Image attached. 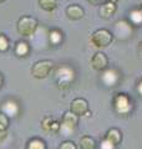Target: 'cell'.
<instances>
[{
    "label": "cell",
    "instance_id": "1",
    "mask_svg": "<svg viewBox=\"0 0 142 149\" xmlns=\"http://www.w3.org/2000/svg\"><path fill=\"white\" fill-rule=\"evenodd\" d=\"M37 27H39V22H37V20L35 17L29 16V15L21 16L18 20V24H16L18 32L24 37L34 36L36 30H37Z\"/></svg>",
    "mask_w": 142,
    "mask_h": 149
},
{
    "label": "cell",
    "instance_id": "2",
    "mask_svg": "<svg viewBox=\"0 0 142 149\" xmlns=\"http://www.w3.org/2000/svg\"><path fill=\"white\" fill-rule=\"evenodd\" d=\"M55 80L60 88H69L75 80V71L69 65H61L55 71Z\"/></svg>",
    "mask_w": 142,
    "mask_h": 149
},
{
    "label": "cell",
    "instance_id": "3",
    "mask_svg": "<svg viewBox=\"0 0 142 149\" xmlns=\"http://www.w3.org/2000/svg\"><path fill=\"white\" fill-rule=\"evenodd\" d=\"M53 67H54L53 61H50V60H41V61H36L32 65L30 73L32 77L37 78V80H41V78H45L49 76Z\"/></svg>",
    "mask_w": 142,
    "mask_h": 149
},
{
    "label": "cell",
    "instance_id": "4",
    "mask_svg": "<svg viewBox=\"0 0 142 149\" xmlns=\"http://www.w3.org/2000/svg\"><path fill=\"white\" fill-rule=\"evenodd\" d=\"M77 122H79V117L76 114H74L71 111L65 112L64 117H63V122L60 124L59 132L63 134V136H71V134L74 133L75 128H76Z\"/></svg>",
    "mask_w": 142,
    "mask_h": 149
},
{
    "label": "cell",
    "instance_id": "5",
    "mask_svg": "<svg viewBox=\"0 0 142 149\" xmlns=\"http://www.w3.org/2000/svg\"><path fill=\"white\" fill-rule=\"evenodd\" d=\"M111 40H112L111 32L105 30V29L95 31L91 35V44L95 46V47H98V49L108 46L111 42Z\"/></svg>",
    "mask_w": 142,
    "mask_h": 149
},
{
    "label": "cell",
    "instance_id": "6",
    "mask_svg": "<svg viewBox=\"0 0 142 149\" xmlns=\"http://www.w3.org/2000/svg\"><path fill=\"white\" fill-rule=\"evenodd\" d=\"M113 106H115V111L118 114H129L132 111V102L130 101V98L124 93H120L115 97L113 100Z\"/></svg>",
    "mask_w": 142,
    "mask_h": 149
},
{
    "label": "cell",
    "instance_id": "7",
    "mask_svg": "<svg viewBox=\"0 0 142 149\" xmlns=\"http://www.w3.org/2000/svg\"><path fill=\"white\" fill-rule=\"evenodd\" d=\"M70 111L74 114L79 116H85L89 112V103L84 98H75L70 104Z\"/></svg>",
    "mask_w": 142,
    "mask_h": 149
},
{
    "label": "cell",
    "instance_id": "8",
    "mask_svg": "<svg viewBox=\"0 0 142 149\" xmlns=\"http://www.w3.org/2000/svg\"><path fill=\"white\" fill-rule=\"evenodd\" d=\"M1 112L4 114H6L9 118H14L16 117L20 112V106H19L15 101L13 100H8L1 104Z\"/></svg>",
    "mask_w": 142,
    "mask_h": 149
},
{
    "label": "cell",
    "instance_id": "9",
    "mask_svg": "<svg viewBox=\"0 0 142 149\" xmlns=\"http://www.w3.org/2000/svg\"><path fill=\"white\" fill-rule=\"evenodd\" d=\"M115 35L117 39L120 40H126L132 35V29L131 25H129L126 21H118L115 26Z\"/></svg>",
    "mask_w": 142,
    "mask_h": 149
},
{
    "label": "cell",
    "instance_id": "10",
    "mask_svg": "<svg viewBox=\"0 0 142 149\" xmlns=\"http://www.w3.org/2000/svg\"><path fill=\"white\" fill-rule=\"evenodd\" d=\"M91 65L95 70L97 71H101V70H105L107 66V57L105 54L102 52H97L93 55V57L91 58Z\"/></svg>",
    "mask_w": 142,
    "mask_h": 149
},
{
    "label": "cell",
    "instance_id": "11",
    "mask_svg": "<svg viewBox=\"0 0 142 149\" xmlns=\"http://www.w3.org/2000/svg\"><path fill=\"white\" fill-rule=\"evenodd\" d=\"M118 80H120L118 73L116 71H113V70H107V71H105L103 74H102V82L108 87L116 86V83L118 82Z\"/></svg>",
    "mask_w": 142,
    "mask_h": 149
},
{
    "label": "cell",
    "instance_id": "12",
    "mask_svg": "<svg viewBox=\"0 0 142 149\" xmlns=\"http://www.w3.org/2000/svg\"><path fill=\"white\" fill-rule=\"evenodd\" d=\"M14 52H15V55L19 56V57H25V56H27L30 52L29 42H26V41H24V40L18 41L15 45V49H14Z\"/></svg>",
    "mask_w": 142,
    "mask_h": 149
},
{
    "label": "cell",
    "instance_id": "13",
    "mask_svg": "<svg viewBox=\"0 0 142 149\" xmlns=\"http://www.w3.org/2000/svg\"><path fill=\"white\" fill-rule=\"evenodd\" d=\"M66 14L71 20H80L84 16V10L79 5H70L66 9Z\"/></svg>",
    "mask_w": 142,
    "mask_h": 149
},
{
    "label": "cell",
    "instance_id": "14",
    "mask_svg": "<svg viewBox=\"0 0 142 149\" xmlns=\"http://www.w3.org/2000/svg\"><path fill=\"white\" fill-rule=\"evenodd\" d=\"M105 139H107L108 142H111L113 146H117V144H120L121 139H122V136H121V132L116 128H111L107 130L106 133V137Z\"/></svg>",
    "mask_w": 142,
    "mask_h": 149
},
{
    "label": "cell",
    "instance_id": "15",
    "mask_svg": "<svg viewBox=\"0 0 142 149\" xmlns=\"http://www.w3.org/2000/svg\"><path fill=\"white\" fill-rule=\"evenodd\" d=\"M115 11H116V5L113 3L108 1V3H105L101 6V9H100V15L103 19H108V17H111L113 14H115Z\"/></svg>",
    "mask_w": 142,
    "mask_h": 149
},
{
    "label": "cell",
    "instance_id": "16",
    "mask_svg": "<svg viewBox=\"0 0 142 149\" xmlns=\"http://www.w3.org/2000/svg\"><path fill=\"white\" fill-rule=\"evenodd\" d=\"M80 149H96V142L90 136H84L80 138Z\"/></svg>",
    "mask_w": 142,
    "mask_h": 149
},
{
    "label": "cell",
    "instance_id": "17",
    "mask_svg": "<svg viewBox=\"0 0 142 149\" xmlns=\"http://www.w3.org/2000/svg\"><path fill=\"white\" fill-rule=\"evenodd\" d=\"M49 41H50V44L54 45V46L61 44V41H63V34H61L59 30H56V29L51 30L49 32Z\"/></svg>",
    "mask_w": 142,
    "mask_h": 149
},
{
    "label": "cell",
    "instance_id": "18",
    "mask_svg": "<svg viewBox=\"0 0 142 149\" xmlns=\"http://www.w3.org/2000/svg\"><path fill=\"white\" fill-rule=\"evenodd\" d=\"M26 149H46V144L40 138H32L27 142Z\"/></svg>",
    "mask_w": 142,
    "mask_h": 149
},
{
    "label": "cell",
    "instance_id": "19",
    "mask_svg": "<svg viewBox=\"0 0 142 149\" xmlns=\"http://www.w3.org/2000/svg\"><path fill=\"white\" fill-rule=\"evenodd\" d=\"M39 5L45 11H53L58 6V0H39Z\"/></svg>",
    "mask_w": 142,
    "mask_h": 149
},
{
    "label": "cell",
    "instance_id": "20",
    "mask_svg": "<svg viewBox=\"0 0 142 149\" xmlns=\"http://www.w3.org/2000/svg\"><path fill=\"white\" fill-rule=\"evenodd\" d=\"M130 20L134 22L135 25L142 24V10L141 9H136L130 13Z\"/></svg>",
    "mask_w": 142,
    "mask_h": 149
},
{
    "label": "cell",
    "instance_id": "21",
    "mask_svg": "<svg viewBox=\"0 0 142 149\" xmlns=\"http://www.w3.org/2000/svg\"><path fill=\"white\" fill-rule=\"evenodd\" d=\"M54 123H55V120L47 116V117H45L44 119L41 120V127H42V129H44L45 132H51V130H53Z\"/></svg>",
    "mask_w": 142,
    "mask_h": 149
},
{
    "label": "cell",
    "instance_id": "22",
    "mask_svg": "<svg viewBox=\"0 0 142 149\" xmlns=\"http://www.w3.org/2000/svg\"><path fill=\"white\" fill-rule=\"evenodd\" d=\"M9 47H10L9 39L4 34H0V52H6Z\"/></svg>",
    "mask_w": 142,
    "mask_h": 149
},
{
    "label": "cell",
    "instance_id": "23",
    "mask_svg": "<svg viewBox=\"0 0 142 149\" xmlns=\"http://www.w3.org/2000/svg\"><path fill=\"white\" fill-rule=\"evenodd\" d=\"M10 118L8 117L6 114H4L3 112H0V129L6 130L9 128V123H10Z\"/></svg>",
    "mask_w": 142,
    "mask_h": 149
},
{
    "label": "cell",
    "instance_id": "24",
    "mask_svg": "<svg viewBox=\"0 0 142 149\" xmlns=\"http://www.w3.org/2000/svg\"><path fill=\"white\" fill-rule=\"evenodd\" d=\"M59 149H76V144L71 141H65V142L61 143Z\"/></svg>",
    "mask_w": 142,
    "mask_h": 149
},
{
    "label": "cell",
    "instance_id": "25",
    "mask_svg": "<svg viewBox=\"0 0 142 149\" xmlns=\"http://www.w3.org/2000/svg\"><path fill=\"white\" fill-rule=\"evenodd\" d=\"M116 146H113L111 142H108L107 139H103L101 142V149H115Z\"/></svg>",
    "mask_w": 142,
    "mask_h": 149
},
{
    "label": "cell",
    "instance_id": "26",
    "mask_svg": "<svg viewBox=\"0 0 142 149\" xmlns=\"http://www.w3.org/2000/svg\"><path fill=\"white\" fill-rule=\"evenodd\" d=\"M6 136H8V132H6V130L0 129V143L4 142V139L6 138Z\"/></svg>",
    "mask_w": 142,
    "mask_h": 149
},
{
    "label": "cell",
    "instance_id": "27",
    "mask_svg": "<svg viewBox=\"0 0 142 149\" xmlns=\"http://www.w3.org/2000/svg\"><path fill=\"white\" fill-rule=\"evenodd\" d=\"M137 90H138L140 95H142V80L140 81V83H138V88H137Z\"/></svg>",
    "mask_w": 142,
    "mask_h": 149
},
{
    "label": "cell",
    "instance_id": "28",
    "mask_svg": "<svg viewBox=\"0 0 142 149\" xmlns=\"http://www.w3.org/2000/svg\"><path fill=\"white\" fill-rule=\"evenodd\" d=\"M1 85H3V76L0 74V86H1Z\"/></svg>",
    "mask_w": 142,
    "mask_h": 149
},
{
    "label": "cell",
    "instance_id": "29",
    "mask_svg": "<svg viewBox=\"0 0 142 149\" xmlns=\"http://www.w3.org/2000/svg\"><path fill=\"white\" fill-rule=\"evenodd\" d=\"M110 1H111V3H113V4H115L116 1H118V0H110Z\"/></svg>",
    "mask_w": 142,
    "mask_h": 149
},
{
    "label": "cell",
    "instance_id": "30",
    "mask_svg": "<svg viewBox=\"0 0 142 149\" xmlns=\"http://www.w3.org/2000/svg\"><path fill=\"white\" fill-rule=\"evenodd\" d=\"M141 6H142V0H141Z\"/></svg>",
    "mask_w": 142,
    "mask_h": 149
},
{
    "label": "cell",
    "instance_id": "31",
    "mask_svg": "<svg viewBox=\"0 0 142 149\" xmlns=\"http://www.w3.org/2000/svg\"><path fill=\"white\" fill-rule=\"evenodd\" d=\"M1 1H4V0H0V3H1Z\"/></svg>",
    "mask_w": 142,
    "mask_h": 149
},
{
    "label": "cell",
    "instance_id": "32",
    "mask_svg": "<svg viewBox=\"0 0 142 149\" xmlns=\"http://www.w3.org/2000/svg\"><path fill=\"white\" fill-rule=\"evenodd\" d=\"M141 47H142V46H141Z\"/></svg>",
    "mask_w": 142,
    "mask_h": 149
}]
</instances>
